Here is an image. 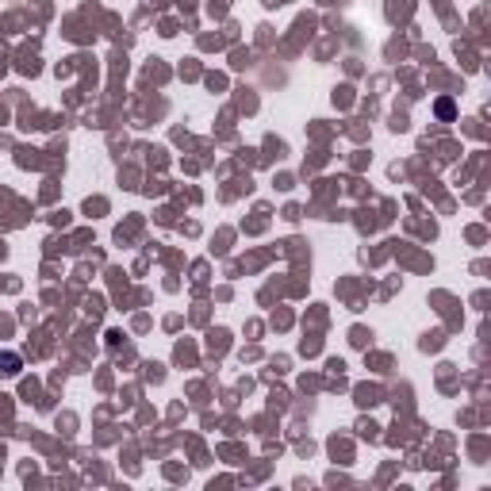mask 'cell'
<instances>
[{"instance_id": "7a4b0ae2", "label": "cell", "mask_w": 491, "mask_h": 491, "mask_svg": "<svg viewBox=\"0 0 491 491\" xmlns=\"http://www.w3.org/2000/svg\"><path fill=\"white\" fill-rule=\"evenodd\" d=\"M434 112L441 115V120H453V100H438V108Z\"/></svg>"}, {"instance_id": "6da1fadb", "label": "cell", "mask_w": 491, "mask_h": 491, "mask_svg": "<svg viewBox=\"0 0 491 491\" xmlns=\"http://www.w3.org/2000/svg\"><path fill=\"white\" fill-rule=\"evenodd\" d=\"M0 372H4V376H15V372H20V357H15V353H0Z\"/></svg>"}]
</instances>
